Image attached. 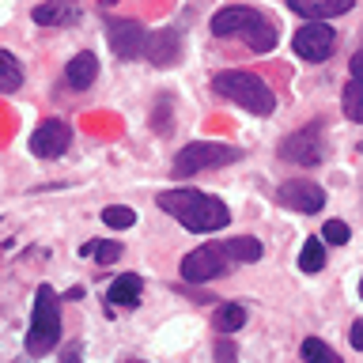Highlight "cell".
Here are the masks:
<instances>
[{
    "mask_svg": "<svg viewBox=\"0 0 363 363\" xmlns=\"http://www.w3.org/2000/svg\"><path fill=\"white\" fill-rule=\"evenodd\" d=\"M159 208L167 216H174V220L193 235H208V231H220V227L231 223V212H227V204L220 197H208V193L189 189V186L163 189L159 193Z\"/></svg>",
    "mask_w": 363,
    "mask_h": 363,
    "instance_id": "obj_1",
    "label": "cell"
},
{
    "mask_svg": "<svg viewBox=\"0 0 363 363\" xmlns=\"http://www.w3.org/2000/svg\"><path fill=\"white\" fill-rule=\"evenodd\" d=\"M212 34L216 38H242L254 53H269L280 38V30L272 27L257 8H242V4H231V8L216 11L212 16Z\"/></svg>",
    "mask_w": 363,
    "mask_h": 363,
    "instance_id": "obj_2",
    "label": "cell"
},
{
    "mask_svg": "<svg viewBox=\"0 0 363 363\" xmlns=\"http://www.w3.org/2000/svg\"><path fill=\"white\" fill-rule=\"evenodd\" d=\"M212 87L220 91L223 99L238 102L242 110L257 113V118H265V113L277 110V95H272V87L257 72H238V68L235 72H220V76H212Z\"/></svg>",
    "mask_w": 363,
    "mask_h": 363,
    "instance_id": "obj_3",
    "label": "cell"
},
{
    "mask_svg": "<svg viewBox=\"0 0 363 363\" xmlns=\"http://www.w3.org/2000/svg\"><path fill=\"white\" fill-rule=\"evenodd\" d=\"M57 340H61V303L50 284L34 291V311H30V333H27V352L30 356H45Z\"/></svg>",
    "mask_w": 363,
    "mask_h": 363,
    "instance_id": "obj_4",
    "label": "cell"
},
{
    "mask_svg": "<svg viewBox=\"0 0 363 363\" xmlns=\"http://www.w3.org/2000/svg\"><path fill=\"white\" fill-rule=\"evenodd\" d=\"M235 159H242V152L231 144H216V140H197L189 147H182L178 159H174V178H193L201 174V170L208 167H227L235 163Z\"/></svg>",
    "mask_w": 363,
    "mask_h": 363,
    "instance_id": "obj_5",
    "label": "cell"
},
{
    "mask_svg": "<svg viewBox=\"0 0 363 363\" xmlns=\"http://www.w3.org/2000/svg\"><path fill=\"white\" fill-rule=\"evenodd\" d=\"M227 265H231V254H227V246L220 242H208V246H197L193 254L182 257V280L189 284H208L216 277H223Z\"/></svg>",
    "mask_w": 363,
    "mask_h": 363,
    "instance_id": "obj_6",
    "label": "cell"
},
{
    "mask_svg": "<svg viewBox=\"0 0 363 363\" xmlns=\"http://www.w3.org/2000/svg\"><path fill=\"white\" fill-rule=\"evenodd\" d=\"M322 125L318 121H311L306 129H299V133H291L288 140L280 144V155L288 159V163H295V167H314V163H322Z\"/></svg>",
    "mask_w": 363,
    "mask_h": 363,
    "instance_id": "obj_7",
    "label": "cell"
},
{
    "mask_svg": "<svg viewBox=\"0 0 363 363\" xmlns=\"http://www.w3.org/2000/svg\"><path fill=\"white\" fill-rule=\"evenodd\" d=\"M295 53L303 57V61H311V65H322L329 53H333V45H337V30L333 27H325L322 19H311L306 27H299V34H295Z\"/></svg>",
    "mask_w": 363,
    "mask_h": 363,
    "instance_id": "obj_8",
    "label": "cell"
},
{
    "mask_svg": "<svg viewBox=\"0 0 363 363\" xmlns=\"http://www.w3.org/2000/svg\"><path fill=\"white\" fill-rule=\"evenodd\" d=\"M106 38H110V50L121 57V61H133V57L144 53L147 45V34L136 19H110L106 23Z\"/></svg>",
    "mask_w": 363,
    "mask_h": 363,
    "instance_id": "obj_9",
    "label": "cell"
},
{
    "mask_svg": "<svg viewBox=\"0 0 363 363\" xmlns=\"http://www.w3.org/2000/svg\"><path fill=\"white\" fill-rule=\"evenodd\" d=\"M68 140H72V129H68V121L50 118V121H42L38 129L30 133V152L38 155V159H57V155H65Z\"/></svg>",
    "mask_w": 363,
    "mask_h": 363,
    "instance_id": "obj_10",
    "label": "cell"
},
{
    "mask_svg": "<svg viewBox=\"0 0 363 363\" xmlns=\"http://www.w3.org/2000/svg\"><path fill=\"white\" fill-rule=\"evenodd\" d=\"M277 201L284 204V208H291V212H318L325 204V193L322 186H314V182H306V178H291V182H284V186L277 189Z\"/></svg>",
    "mask_w": 363,
    "mask_h": 363,
    "instance_id": "obj_11",
    "label": "cell"
},
{
    "mask_svg": "<svg viewBox=\"0 0 363 363\" xmlns=\"http://www.w3.org/2000/svg\"><path fill=\"white\" fill-rule=\"evenodd\" d=\"M144 57L159 68H170L182 57V34L178 27H159L155 34H147V45H144Z\"/></svg>",
    "mask_w": 363,
    "mask_h": 363,
    "instance_id": "obj_12",
    "label": "cell"
},
{
    "mask_svg": "<svg viewBox=\"0 0 363 363\" xmlns=\"http://www.w3.org/2000/svg\"><path fill=\"white\" fill-rule=\"evenodd\" d=\"M352 4L356 0H288V8L303 19H333V16L352 11Z\"/></svg>",
    "mask_w": 363,
    "mask_h": 363,
    "instance_id": "obj_13",
    "label": "cell"
},
{
    "mask_svg": "<svg viewBox=\"0 0 363 363\" xmlns=\"http://www.w3.org/2000/svg\"><path fill=\"white\" fill-rule=\"evenodd\" d=\"M76 19H79V8L72 0H45V4L34 8L38 27H65V23H76Z\"/></svg>",
    "mask_w": 363,
    "mask_h": 363,
    "instance_id": "obj_14",
    "label": "cell"
},
{
    "mask_svg": "<svg viewBox=\"0 0 363 363\" xmlns=\"http://www.w3.org/2000/svg\"><path fill=\"white\" fill-rule=\"evenodd\" d=\"M95 76H99V57L95 53H76L65 68V79H68L72 91H87L91 84H95Z\"/></svg>",
    "mask_w": 363,
    "mask_h": 363,
    "instance_id": "obj_15",
    "label": "cell"
},
{
    "mask_svg": "<svg viewBox=\"0 0 363 363\" xmlns=\"http://www.w3.org/2000/svg\"><path fill=\"white\" fill-rule=\"evenodd\" d=\"M140 291H144L140 277H133V272H125V277H118V280L110 284L106 299H110V306H125V311H133V306L140 303Z\"/></svg>",
    "mask_w": 363,
    "mask_h": 363,
    "instance_id": "obj_16",
    "label": "cell"
},
{
    "mask_svg": "<svg viewBox=\"0 0 363 363\" xmlns=\"http://www.w3.org/2000/svg\"><path fill=\"white\" fill-rule=\"evenodd\" d=\"M242 325H246V306H238V303H223L212 318L216 333H238Z\"/></svg>",
    "mask_w": 363,
    "mask_h": 363,
    "instance_id": "obj_17",
    "label": "cell"
},
{
    "mask_svg": "<svg viewBox=\"0 0 363 363\" xmlns=\"http://www.w3.org/2000/svg\"><path fill=\"white\" fill-rule=\"evenodd\" d=\"M0 87H4V95H11V91L23 87V68H19V61L8 50L0 53Z\"/></svg>",
    "mask_w": 363,
    "mask_h": 363,
    "instance_id": "obj_18",
    "label": "cell"
},
{
    "mask_svg": "<svg viewBox=\"0 0 363 363\" xmlns=\"http://www.w3.org/2000/svg\"><path fill=\"white\" fill-rule=\"evenodd\" d=\"M345 118L363 125V79H348L345 84Z\"/></svg>",
    "mask_w": 363,
    "mask_h": 363,
    "instance_id": "obj_19",
    "label": "cell"
},
{
    "mask_svg": "<svg viewBox=\"0 0 363 363\" xmlns=\"http://www.w3.org/2000/svg\"><path fill=\"white\" fill-rule=\"evenodd\" d=\"M227 254H231V261H257L261 257V242L257 238H250V235H242V238H227Z\"/></svg>",
    "mask_w": 363,
    "mask_h": 363,
    "instance_id": "obj_20",
    "label": "cell"
},
{
    "mask_svg": "<svg viewBox=\"0 0 363 363\" xmlns=\"http://www.w3.org/2000/svg\"><path fill=\"white\" fill-rule=\"evenodd\" d=\"M299 269L303 272H322L325 269V246L318 238H306L303 254H299Z\"/></svg>",
    "mask_w": 363,
    "mask_h": 363,
    "instance_id": "obj_21",
    "label": "cell"
},
{
    "mask_svg": "<svg viewBox=\"0 0 363 363\" xmlns=\"http://www.w3.org/2000/svg\"><path fill=\"white\" fill-rule=\"evenodd\" d=\"M79 254H84V257H95L99 265H113V261L121 257V242H99V238H95V242H87Z\"/></svg>",
    "mask_w": 363,
    "mask_h": 363,
    "instance_id": "obj_22",
    "label": "cell"
},
{
    "mask_svg": "<svg viewBox=\"0 0 363 363\" xmlns=\"http://www.w3.org/2000/svg\"><path fill=\"white\" fill-rule=\"evenodd\" d=\"M299 356H303V359H311V363H337V352L329 348L325 340H318V337H306V340H303Z\"/></svg>",
    "mask_w": 363,
    "mask_h": 363,
    "instance_id": "obj_23",
    "label": "cell"
},
{
    "mask_svg": "<svg viewBox=\"0 0 363 363\" xmlns=\"http://www.w3.org/2000/svg\"><path fill=\"white\" fill-rule=\"evenodd\" d=\"M102 223L113 227V231H125V227L136 223V212L125 208V204H110V208H102Z\"/></svg>",
    "mask_w": 363,
    "mask_h": 363,
    "instance_id": "obj_24",
    "label": "cell"
},
{
    "mask_svg": "<svg viewBox=\"0 0 363 363\" xmlns=\"http://www.w3.org/2000/svg\"><path fill=\"white\" fill-rule=\"evenodd\" d=\"M322 238H325V242H333V246H345V242H348V223L329 220V223L322 227Z\"/></svg>",
    "mask_w": 363,
    "mask_h": 363,
    "instance_id": "obj_25",
    "label": "cell"
},
{
    "mask_svg": "<svg viewBox=\"0 0 363 363\" xmlns=\"http://www.w3.org/2000/svg\"><path fill=\"white\" fill-rule=\"evenodd\" d=\"M348 340H352V348H356V352H363V322H356V325H352Z\"/></svg>",
    "mask_w": 363,
    "mask_h": 363,
    "instance_id": "obj_26",
    "label": "cell"
},
{
    "mask_svg": "<svg viewBox=\"0 0 363 363\" xmlns=\"http://www.w3.org/2000/svg\"><path fill=\"white\" fill-rule=\"evenodd\" d=\"M352 79H363V50H356L352 57Z\"/></svg>",
    "mask_w": 363,
    "mask_h": 363,
    "instance_id": "obj_27",
    "label": "cell"
},
{
    "mask_svg": "<svg viewBox=\"0 0 363 363\" xmlns=\"http://www.w3.org/2000/svg\"><path fill=\"white\" fill-rule=\"evenodd\" d=\"M359 295H363V280H359Z\"/></svg>",
    "mask_w": 363,
    "mask_h": 363,
    "instance_id": "obj_28",
    "label": "cell"
},
{
    "mask_svg": "<svg viewBox=\"0 0 363 363\" xmlns=\"http://www.w3.org/2000/svg\"><path fill=\"white\" fill-rule=\"evenodd\" d=\"M106 4H113V0H106Z\"/></svg>",
    "mask_w": 363,
    "mask_h": 363,
    "instance_id": "obj_29",
    "label": "cell"
},
{
    "mask_svg": "<svg viewBox=\"0 0 363 363\" xmlns=\"http://www.w3.org/2000/svg\"><path fill=\"white\" fill-rule=\"evenodd\" d=\"M359 152H363V144H359Z\"/></svg>",
    "mask_w": 363,
    "mask_h": 363,
    "instance_id": "obj_30",
    "label": "cell"
}]
</instances>
